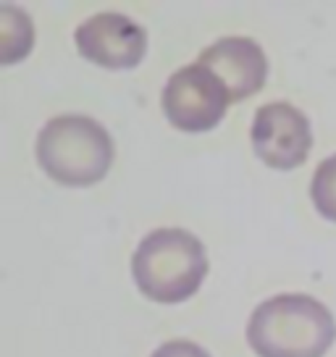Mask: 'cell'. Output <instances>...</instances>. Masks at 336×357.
<instances>
[{
    "instance_id": "cell-10",
    "label": "cell",
    "mask_w": 336,
    "mask_h": 357,
    "mask_svg": "<svg viewBox=\"0 0 336 357\" xmlns=\"http://www.w3.org/2000/svg\"><path fill=\"white\" fill-rule=\"evenodd\" d=\"M153 357H211L200 344L194 342H187V339H174V342H166L160 344L153 352Z\"/></svg>"
},
{
    "instance_id": "cell-6",
    "label": "cell",
    "mask_w": 336,
    "mask_h": 357,
    "mask_svg": "<svg viewBox=\"0 0 336 357\" xmlns=\"http://www.w3.org/2000/svg\"><path fill=\"white\" fill-rule=\"evenodd\" d=\"M74 37L79 53L102 68H135L147 50V32L123 13H95Z\"/></svg>"
},
{
    "instance_id": "cell-5",
    "label": "cell",
    "mask_w": 336,
    "mask_h": 357,
    "mask_svg": "<svg viewBox=\"0 0 336 357\" xmlns=\"http://www.w3.org/2000/svg\"><path fill=\"white\" fill-rule=\"evenodd\" d=\"M313 145L310 121L289 102H268L252 121V150L270 168L289 171L303 166Z\"/></svg>"
},
{
    "instance_id": "cell-1",
    "label": "cell",
    "mask_w": 336,
    "mask_h": 357,
    "mask_svg": "<svg viewBox=\"0 0 336 357\" xmlns=\"http://www.w3.org/2000/svg\"><path fill=\"white\" fill-rule=\"evenodd\" d=\"M336 339V321L307 294H276L247 321V344L258 357H323Z\"/></svg>"
},
{
    "instance_id": "cell-3",
    "label": "cell",
    "mask_w": 336,
    "mask_h": 357,
    "mask_svg": "<svg viewBox=\"0 0 336 357\" xmlns=\"http://www.w3.org/2000/svg\"><path fill=\"white\" fill-rule=\"evenodd\" d=\"M37 163L66 187H90L113 166V139L90 116H56L37 134Z\"/></svg>"
},
{
    "instance_id": "cell-2",
    "label": "cell",
    "mask_w": 336,
    "mask_h": 357,
    "mask_svg": "<svg viewBox=\"0 0 336 357\" xmlns=\"http://www.w3.org/2000/svg\"><path fill=\"white\" fill-rule=\"evenodd\" d=\"M205 273V247L184 229L150 231L132 257V276L139 291L163 305L190 300L200 289Z\"/></svg>"
},
{
    "instance_id": "cell-8",
    "label": "cell",
    "mask_w": 336,
    "mask_h": 357,
    "mask_svg": "<svg viewBox=\"0 0 336 357\" xmlns=\"http://www.w3.org/2000/svg\"><path fill=\"white\" fill-rule=\"evenodd\" d=\"M34 43L32 19L11 3H0V63L8 66L29 56Z\"/></svg>"
},
{
    "instance_id": "cell-7",
    "label": "cell",
    "mask_w": 336,
    "mask_h": 357,
    "mask_svg": "<svg viewBox=\"0 0 336 357\" xmlns=\"http://www.w3.org/2000/svg\"><path fill=\"white\" fill-rule=\"evenodd\" d=\"M200 66L211 68L229 89L231 102H239L263 89L268 77V58L250 37H221L200 53Z\"/></svg>"
},
{
    "instance_id": "cell-4",
    "label": "cell",
    "mask_w": 336,
    "mask_h": 357,
    "mask_svg": "<svg viewBox=\"0 0 336 357\" xmlns=\"http://www.w3.org/2000/svg\"><path fill=\"white\" fill-rule=\"evenodd\" d=\"M229 102L226 84L200 63L174 71L160 95L166 119L181 132H208L218 126Z\"/></svg>"
},
{
    "instance_id": "cell-9",
    "label": "cell",
    "mask_w": 336,
    "mask_h": 357,
    "mask_svg": "<svg viewBox=\"0 0 336 357\" xmlns=\"http://www.w3.org/2000/svg\"><path fill=\"white\" fill-rule=\"evenodd\" d=\"M310 200L323 218L336 223V155L326 158L315 168V176L310 181Z\"/></svg>"
}]
</instances>
